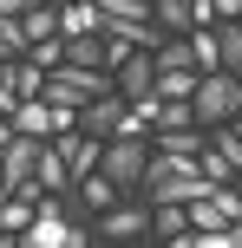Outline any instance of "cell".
Here are the masks:
<instances>
[{
  "label": "cell",
  "instance_id": "1",
  "mask_svg": "<svg viewBox=\"0 0 242 248\" xmlns=\"http://www.w3.org/2000/svg\"><path fill=\"white\" fill-rule=\"evenodd\" d=\"M210 189H216V183L196 170V157H164V150H151L138 196L144 202H196V196H210Z\"/></svg>",
  "mask_w": 242,
  "mask_h": 248
},
{
  "label": "cell",
  "instance_id": "2",
  "mask_svg": "<svg viewBox=\"0 0 242 248\" xmlns=\"http://www.w3.org/2000/svg\"><path fill=\"white\" fill-rule=\"evenodd\" d=\"M85 242H98V235H92V229H79L72 216H65L59 189H46V196H39V209H33V222L20 229V248H85Z\"/></svg>",
  "mask_w": 242,
  "mask_h": 248
},
{
  "label": "cell",
  "instance_id": "3",
  "mask_svg": "<svg viewBox=\"0 0 242 248\" xmlns=\"http://www.w3.org/2000/svg\"><path fill=\"white\" fill-rule=\"evenodd\" d=\"M190 111H196V124H229L236 111H242V78L236 72H203L196 78V92H190Z\"/></svg>",
  "mask_w": 242,
  "mask_h": 248
},
{
  "label": "cell",
  "instance_id": "4",
  "mask_svg": "<svg viewBox=\"0 0 242 248\" xmlns=\"http://www.w3.org/2000/svg\"><path fill=\"white\" fill-rule=\"evenodd\" d=\"M144 163H151V137H105V163H98V170L112 176L125 196H138Z\"/></svg>",
  "mask_w": 242,
  "mask_h": 248
},
{
  "label": "cell",
  "instance_id": "5",
  "mask_svg": "<svg viewBox=\"0 0 242 248\" xmlns=\"http://www.w3.org/2000/svg\"><path fill=\"white\" fill-rule=\"evenodd\" d=\"M92 235H98V242H144V235H151V202H144V196L138 202H112Z\"/></svg>",
  "mask_w": 242,
  "mask_h": 248
},
{
  "label": "cell",
  "instance_id": "6",
  "mask_svg": "<svg viewBox=\"0 0 242 248\" xmlns=\"http://www.w3.org/2000/svg\"><path fill=\"white\" fill-rule=\"evenodd\" d=\"M125 92H98V98H85L79 105V131H92V137H112L118 131V118H125Z\"/></svg>",
  "mask_w": 242,
  "mask_h": 248
},
{
  "label": "cell",
  "instance_id": "7",
  "mask_svg": "<svg viewBox=\"0 0 242 248\" xmlns=\"http://www.w3.org/2000/svg\"><path fill=\"white\" fill-rule=\"evenodd\" d=\"M72 196H79V209H85V216H105L112 202H125V189H118L105 170H85V176L72 183Z\"/></svg>",
  "mask_w": 242,
  "mask_h": 248
},
{
  "label": "cell",
  "instance_id": "8",
  "mask_svg": "<svg viewBox=\"0 0 242 248\" xmlns=\"http://www.w3.org/2000/svg\"><path fill=\"white\" fill-rule=\"evenodd\" d=\"M112 78H118V92H125V98H144V92L157 85V52H144V46H138V52H131V59L118 65Z\"/></svg>",
  "mask_w": 242,
  "mask_h": 248
},
{
  "label": "cell",
  "instance_id": "9",
  "mask_svg": "<svg viewBox=\"0 0 242 248\" xmlns=\"http://www.w3.org/2000/svg\"><path fill=\"white\" fill-rule=\"evenodd\" d=\"M59 33H65V39L105 33V7H98V0H72V7H59Z\"/></svg>",
  "mask_w": 242,
  "mask_h": 248
},
{
  "label": "cell",
  "instance_id": "10",
  "mask_svg": "<svg viewBox=\"0 0 242 248\" xmlns=\"http://www.w3.org/2000/svg\"><path fill=\"white\" fill-rule=\"evenodd\" d=\"M33 176H39L46 189H72V163H65V150L52 144V137L39 144V163H33Z\"/></svg>",
  "mask_w": 242,
  "mask_h": 248
},
{
  "label": "cell",
  "instance_id": "11",
  "mask_svg": "<svg viewBox=\"0 0 242 248\" xmlns=\"http://www.w3.org/2000/svg\"><path fill=\"white\" fill-rule=\"evenodd\" d=\"M210 137L196 131V124H177V131H151V150H164V157H196Z\"/></svg>",
  "mask_w": 242,
  "mask_h": 248
},
{
  "label": "cell",
  "instance_id": "12",
  "mask_svg": "<svg viewBox=\"0 0 242 248\" xmlns=\"http://www.w3.org/2000/svg\"><path fill=\"white\" fill-rule=\"evenodd\" d=\"M20 33H26V46H33V39H52L59 33V7H52V0H33V7L20 13Z\"/></svg>",
  "mask_w": 242,
  "mask_h": 248
},
{
  "label": "cell",
  "instance_id": "13",
  "mask_svg": "<svg viewBox=\"0 0 242 248\" xmlns=\"http://www.w3.org/2000/svg\"><path fill=\"white\" fill-rule=\"evenodd\" d=\"M196 170H203V176H210V183H216V189H223V183H236V176H242L236 163H229V150H223L216 137H210V144L196 150Z\"/></svg>",
  "mask_w": 242,
  "mask_h": 248
},
{
  "label": "cell",
  "instance_id": "14",
  "mask_svg": "<svg viewBox=\"0 0 242 248\" xmlns=\"http://www.w3.org/2000/svg\"><path fill=\"white\" fill-rule=\"evenodd\" d=\"M196 78H203V72H190V65H157V98H190V92H196Z\"/></svg>",
  "mask_w": 242,
  "mask_h": 248
},
{
  "label": "cell",
  "instance_id": "15",
  "mask_svg": "<svg viewBox=\"0 0 242 248\" xmlns=\"http://www.w3.org/2000/svg\"><path fill=\"white\" fill-rule=\"evenodd\" d=\"M151 20L164 26V33H196V13H190V0H151Z\"/></svg>",
  "mask_w": 242,
  "mask_h": 248
},
{
  "label": "cell",
  "instance_id": "16",
  "mask_svg": "<svg viewBox=\"0 0 242 248\" xmlns=\"http://www.w3.org/2000/svg\"><path fill=\"white\" fill-rule=\"evenodd\" d=\"M190 52H196V72H223V39H216V26H196V33H190Z\"/></svg>",
  "mask_w": 242,
  "mask_h": 248
},
{
  "label": "cell",
  "instance_id": "17",
  "mask_svg": "<svg viewBox=\"0 0 242 248\" xmlns=\"http://www.w3.org/2000/svg\"><path fill=\"white\" fill-rule=\"evenodd\" d=\"M26 59H33L39 72H59V65H65V33H52V39H33V46H26Z\"/></svg>",
  "mask_w": 242,
  "mask_h": 248
},
{
  "label": "cell",
  "instance_id": "18",
  "mask_svg": "<svg viewBox=\"0 0 242 248\" xmlns=\"http://www.w3.org/2000/svg\"><path fill=\"white\" fill-rule=\"evenodd\" d=\"M183 209H190V229H223V222H229V216H223V202H216V189H210V196H196V202H183Z\"/></svg>",
  "mask_w": 242,
  "mask_h": 248
},
{
  "label": "cell",
  "instance_id": "19",
  "mask_svg": "<svg viewBox=\"0 0 242 248\" xmlns=\"http://www.w3.org/2000/svg\"><path fill=\"white\" fill-rule=\"evenodd\" d=\"M216 39H223V72H242V20H223Z\"/></svg>",
  "mask_w": 242,
  "mask_h": 248
},
{
  "label": "cell",
  "instance_id": "20",
  "mask_svg": "<svg viewBox=\"0 0 242 248\" xmlns=\"http://www.w3.org/2000/svg\"><path fill=\"white\" fill-rule=\"evenodd\" d=\"M26 33H20V13H0V59H20Z\"/></svg>",
  "mask_w": 242,
  "mask_h": 248
},
{
  "label": "cell",
  "instance_id": "21",
  "mask_svg": "<svg viewBox=\"0 0 242 248\" xmlns=\"http://www.w3.org/2000/svg\"><path fill=\"white\" fill-rule=\"evenodd\" d=\"M0 111H20V72H13V59H0Z\"/></svg>",
  "mask_w": 242,
  "mask_h": 248
},
{
  "label": "cell",
  "instance_id": "22",
  "mask_svg": "<svg viewBox=\"0 0 242 248\" xmlns=\"http://www.w3.org/2000/svg\"><path fill=\"white\" fill-rule=\"evenodd\" d=\"M229 248H242V216H229Z\"/></svg>",
  "mask_w": 242,
  "mask_h": 248
},
{
  "label": "cell",
  "instance_id": "23",
  "mask_svg": "<svg viewBox=\"0 0 242 248\" xmlns=\"http://www.w3.org/2000/svg\"><path fill=\"white\" fill-rule=\"evenodd\" d=\"M26 7H33V0H0V13H26Z\"/></svg>",
  "mask_w": 242,
  "mask_h": 248
},
{
  "label": "cell",
  "instance_id": "24",
  "mask_svg": "<svg viewBox=\"0 0 242 248\" xmlns=\"http://www.w3.org/2000/svg\"><path fill=\"white\" fill-rule=\"evenodd\" d=\"M52 7H72V0H52Z\"/></svg>",
  "mask_w": 242,
  "mask_h": 248
},
{
  "label": "cell",
  "instance_id": "25",
  "mask_svg": "<svg viewBox=\"0 0 242 248\" xmlns=\"http://www.w3.org/2000/svg\"><path fill=\"white\" fill-rule=\"evenodd\" d=\"M236 78H242V72H236Z\"/></svg>",
  "mask_w": 242,
  "mask_h": 248
}]
</instances>
